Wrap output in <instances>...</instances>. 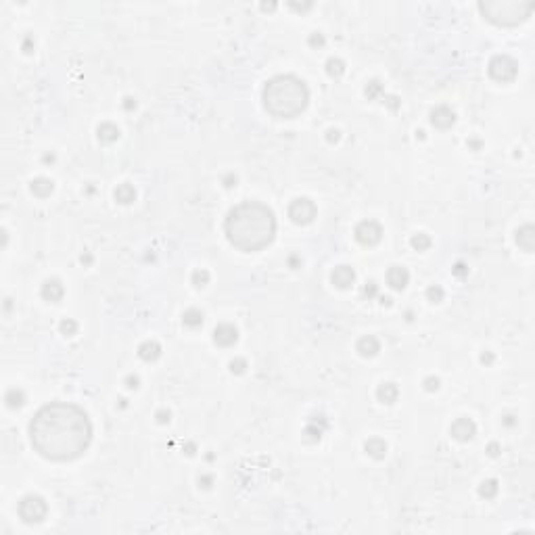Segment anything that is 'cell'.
I'll list each match as a JSON object with an SVG mask.
<instances>
[{
	"label": "cell",
	"mask_w": 535,
	"mask_h": 535,
	"mask_svg": "<svg viewBox=\"0 0 535 535\" xmlns=\"http://www.w3.org/2000/svg\"><path fill=\"white\" fill-rule=\"evenodd\" d=\"M170 418H172V414H170L167 410H159V412H157V420H159L161 425L170 423Z\"/></svg>",
	"instance_id": "8d00e7d4"
},
{
	"label": "cell",
	"mask_w": 535,
	"mask_h": 535,
	"mask_svg": "<svg viewBox=\"0 0 535 535\" xmlns=\"http://www.w3.org/2000/svg\"><path fill=\"white\" fill-rule=\"evenodd\" d=\"M17 512H19V517H21L23 523H42L46 519V512H48V506L44 502L42 495H25V498H21V502H19L17 506Z\"/></svg>",
	"instance_id": "5b68a950"
},
{
	"label": "cell",
	"mask_w": 535,
	"mask_h": 535,
	"mask_svg": "<svg viewBox=\"0 0 535 535\" xmlns=\"http://www.w3.org/2000/svg\"><path fill=\"white\" fill-rule=\"evenodd\" d=\"M207 283H209V272H207V270L201 268V270H194V272H192V285H194V287H205Z\"/></svg>",
	"instance_id": "f546056e"
},
{
	"label": "cell",
	"mask_w": 535,
	"mask_h": 535,
	"mask_svg": "<svg viewBox=\"0 0 535 535\" xmlns=\"http://www.w3.org/2000/svg\"><path fill=\"white\" fill-rule=\"evenodd\" d=\"M245 368H247V360H243V358H236V360L230 362V372L232 374H243Z\"/></svg>",
	"instance_id": "836d02e7"
},
{
	"label": "cell",
	"mask_w": 535,
	"mask_h": 535,
	"mask_svg": "<svg viewBox=\"0 0 535 535\" xmlns=\"http://www.w3.org/2000/svg\"><path fill=\"white\" fill-rule=\"evenodd\" d=\"M535 5L525 0H485L479 3L481 15L489 23L500 27H517L531 17Z\"/></svg>",
	"instance_id": "277c9868"
},
{
	"label": "cell",
	"mask_w": 535,
	"mask_h": 535,
	"mask_svg": "<svg viewBox=\"0 0 535 535\" xmlns=\"http://www.w3.org/2000/svg\"><path fill=\"white\" fill-rule=\"evenodd\" d=\"M493 360H495V358H493V353H491V351L481 353V362H483V364H493Z\"/></svg>",
	"instance_id": "60d3db41"
},
{
	"label": "cell",
	"mask_w": 535,
	"mask_h": 535,
	"mask_svg": "<svg viewBox=\"0 0 535 535\" xmlns=\"http://www.w3.org/2000/svg\"><path fill=\"white\" fill-rule=\"evenodd\" d=\"M326 73H328V77H341L343 73H345V63L341 61V59H328L326 61Z\"/></svg>",
	"instance_id": "4316f807"
},
{
	"label": "cell",
	"mask_w": 535,
	"mask_h": 535,
	"mask_svg": "<svg viewBox=\"0 0 535 535\" xmlns=\"http://www.w3.org/2000/svg\"><path fill=\"white\" fill-rule=\"evenodd\" d=\"M32 447L46 460L71 462L88 449L92 423L75 404L52 402L42 406L30 423Z\"/></svg>",
	"instance_id": "6da1fadb"
},
{
	"label": "cell",
	"mask_w": 535,
	"mask_h": 535,
	"mask_svg": "<svg viewBox=\"0 0 535 535\" xmlns=\"http://www.w3.org/2000/svg\"><path fill=\"white\" fill-rule=\"evenodd\" d=\"M138 383H140V381H138V376H134V374H130L128 379H126V385H128L130 389H138Z\"/></svg>",
	"instance_id": "f35d334b"
},
{
	"label": "cell",
	"mask_w": 535,
	"mask_h": 535,
	"mask_svg": "<svg viewBox=\"0 0 535 535\" xmlns=\"http://www.w3.org/2000/svg\"><path fill=\"white\" fill-rule=\"evenodd\" d=\"M364 452L370 456V458L381 460V458H385V454H387V443L383 439H379V437H372V439H368L364 443Z\"/></svg>",
	"instance_id": "44dd1931"
},
{
	"label": "cell",
	"mask_w": 535,
	"mask_h": 535,
	"mask_svg": "<svg viewBox=\"0 0 535 535\" xmlns=\"http://www.w3.org/2000/svg\"><path fill=\"white\" fill-rule=\"evenodd\" d=\"M427 299H429L431 303H441V301H443V289H441L439 285L429 287V289H427Z\"/></svg>",
	"instance_id": "f1b7e54d"
},
{
	"label": "cell",
	"mask_w": 535,
	"mask_h": 535,
	"mask_svg": "<svg viewBox=\"0 0 535 535\" xmlns=\"http://www.w3.org/2000/svg\"><path fill=\"white\" fill-rule=\"evenodd\" d=\"M355 349H358V353L362 355V358H374V355L381 351V343H379L376 336L366 334V336H362V339H358Z\"/></svg>",
	"instance_id": "2e32d148"
},
{
	"label": "cell",
	"mask_w": 535,
	"mask_h": 535,
	"mask_svg": "<svg viewBox=\"0 0 535 535\" xmlns=\"http://www.w3.org/2000/svg\"><path fill=\"white\" fill-rule=\"evenodd\" d=\"M80 262L86 264V266H90V264H92V255H90V253H84V255L80 257Z\"/></svg>",
	"instance_id": "681fc988"
},
{
	"label": "cell",
	"mask_w": 535,
	"mask_h": 535,
	"mask_svg": "<svg viewBox=\"0 0 535 535\" xmlns=\"http://www.w3.org/2000/svg\"><path fill=\"white\" fill-rule=\"evenodd\" d=\"M303 435H305V439L312 441V443H314V441H320V437H322V429H314V423H312V425H307V429H305Z\"/></svg>",
	"instance_id": "1f68e13d"
},
{
	"label": "cell",
	"mask_w": 535,
	"mask_h": 535,
	"mask_svg": "<svg viewBox=\"0 0 535 535\" xmlns=\"http://www.w3.org/2000/svg\"><path fill=\"white\" fill-rule=\"evenodd\" d=\"M32 48H34V40H32V36H27L25 42H23V50H25V52H32Z\"/></svg>",
	"instance_id": "bcb514c9"
},
{
	"label": "cell",
	"mask_w": 535,
	"mask_h": 535,
	"mask_svg": "<svg viewBox=\"0 0 535 535\" xmlns=\"http://www.w3.org/2000/svg\"><path fill=\"white\" fill-rule=\"evenodd\" d=\"M262 98L270 115L278 120H293L305 111L309 103V90L297 75H276L266 82Z\"/></svg>",
	"instance_id": "3957f363"
},
{
	"label": "cell",
	"mask_w": 535,
	"mask_h": 535,
	"mask_svg": "<svg viewBox=\"0 0 535 535\" xmlns=\"http://www.w3.org/2000/svg\"><path fill=\"white\" fill-rule=\"evenodd\" d=\"M355 241L364 247H374L376 243H381L383 239V226L374 220H362L353 230Z\"/></svg>",
	"instance_id": "ba28073f"
},
{
	"label": "cell",
	"mask_w": 535,
	"mask_h": 535,
	"mask_svg": "<svg viewBox=\"0 0 535 535\" xmlns=\"http://www.w3.org/2000/svg\"><path fill=\"white\" fill-rule=\"evenodd\" d=\"M203 312L201 309H196V307H190V309H186L184 314H182V322H184V326H188V328H199L201 324H203Z\"/></svg>",
	"instance_id": "603a6c76"
},
{
	"label": "cell",
	"mask_w": 535,
	"mask_h": 535,
	"mask_svg": "<svg viewBox=\"0 0 535 535\" xmlns=\"http://www.w3.org/2000/svg\"><path fill=\"white\" fill-rule=\"evenodd\" d=\"M289 7H291V9H297V11H309L314 5H312V3H307V5H295V3H289Z\"/></svg>",
	"instance_id": "7bdbcfd3"
},
{
	"label": "cell",
	"mask_w": 535,
	"mask_h": 535,
	"mask_svg": "<svg viewBox=\"0 0 535 535\" xmlns=\"http://www.w3.org/2000/svg\"><path fill=\"white\" fill-rule=\"evenodd\" d=\"M330 280L336 289H349L355 283V270L351 266H336L330 274Z\"/></svg>",
	"instance_id": "4fadbf2b"
},
{
	"label": "cell",
	"mask_w": 535,
	"mask_h": 535,
	"mask_svg": "<svg viewBox=\"0 0 535 535\" xmlns=\"http://www.w3.org/2000/svg\"><path fill=\"white\" fill-rule=\"evenodd\" d=\"M454 274H456V276H464V274H466V266H464V264H456V266H454Z\"/></svg>",
	"instance_id": "f6af8a7d"
},
{
	"label": "cell",
	"mask_w": 535,
	"mask_h": 535,
	"mask_svg": "<svg viewBox=\"0 0 535 535\" xmlns=\"http://www.w3.org/2000/svg\"><path fill=\"white\" fill-rule=\"evenodd\" d=\"M487 452H489V456H498V454H500V445H498V443H489Z\"/></svg>",
	"instance_id": "7dc6e473"
},
{
	"label": "cell",
	"mask_w": 535,
	"mask_h": 535,
	"mask_svg": "<svg viewBox=\"0 0 535 535\" xmlns=\"http://www.w3.org/2000/svg\"><path fill=\"white\" fill-rule=\"evenodd\" d=\"M326 140H328V143H336V140H339V130H328V132H326Z\"/></svg>",
	"instance_id": "ab89813d"
},
{
	"label": "cell",
	"mask_w": 535,
	"mask_h": 535,
	"mask_svg": "<svg viewBox=\"0 0 535 535\" xmlns=\"http://www.w3.org/2000/svg\"><path fill=\"white\" fill-rule=\"evenodd\" d=\"M213 341L220 347H230V345H234L236 341H239V330H236V326L230 324V322H222V324H217L215 330H213Z\"/></svg>",
	"instance_id": "30bf717a"
},
{
	"label": "cell",
	"mask_w": 535,
	"mask_h": 535,
	"mask_svg": "<svg viewBox=\"0 0 535 535\" xmlns=\"http://www.w3.org/2000/svg\"><path fill=\"white\" fill-rule=\"evenodd\" d=\"M124 109H126V111H132V109H136V101H134V98H130V96H128V98H124Z\"/></svg>",
	"instance_id": "b9f144b4"
},
{
	"label": "cell",
	"mask_w": 535,
	"mask_h": 535,
	"mask_svg": "<svg viewBox=\"0 0 535 535\" xmlns=\"http://www.w3.org/2000/svg\"><path fill=\"white\" fill-rule=\"evenodd\" d=\"M410 283V272L404 266H391L387 270V285L393 291H404Z\"/></svg>",
	"instance_id": "7c38bea8"
},
{
	"label": "cell",
	"mask_w": 535,
	"mask_h": 535,
	"mask_svg": "<svg viewBox=\"0 0 535 535\" xmlns=\"http://www.w3.org/2000/svg\"><path fill=\"white\" fill-rule=\"evenodd\" d=\"M307 44L314 46V48H322V46L326 44V40H324V36H322L320 32H316V34H312V36L307 38Z\"/></svg>",
	"instance_id": "d6a6232c"
},
{
	"label": "cell",
	"mask_w": 535,
	"mask_h": 535,
	"mask_svg": "<svg viewBox=\"0 0 535 535\" xmlns=\"http://www.w3.org/2000/svg\"><path fill=\"white\" fill-rule=\"evenodd\" d=\"M398 395H400V389L395 383H383V385H379V389H376V400L381 404H393L398 400Z\"/></svg>",
	"instance_id": "ac0fdd59"
},
{
	"label": "cell",
	"mask_w": 535,
	"mask_h": 535,
	"mask_svg": "<svg viewBox=\"0 0 535 535\" xmlns=\"http://www.w3.org/2000/svg\"><path fill=\"white\" fill-rule=\"evenodd\" d=\"M30 190L36 194V196H40V199H44V196H50L52 190H54V182L50 180V178H34L32 184H30Z\"/></svg>",
	"instance_id": "e0dca14e"
},
{
	"label": "cell",
	"mask_w": 535,
	"mask_h": 535,
	"mask_svg": "<svg viewBox=\"0 0 535 535\" xmlns=\"http://www.w3.org/2000/svg\"><path fill=\"white\" fill-rule=\"evenodd\" d=\"M316 213H318V209H316L314 201H309L307 196H299V199H295L289 205V217H291V222L297 224V226L312 224Z\"/></svg>",
	"instance_id": "52a82bcc"
},
{
	"label": "cell",
	"mask_w": 535,
	"mask_h": 535,
	"mask_svg": "<svg viewBox=\"0 0 535 535\" xmlns=\"http://www.w3.org/2000/svg\"><path fill=\"white\" fill-rule=\"evenodd\" d=\"M59 330H61V334H67V336H71V334H75V332H77V322H75V320H71V318H67V320H61V324H59Z\"/></svg>",
	"instance_id": "4dcf8cb0"
},
{
	"label": "cell",
	"mask_w": 535,
	"mask_h": 535,
	"mask_svg": "<svg viewBox=\"0 0 535 535\" xmlns=\"http://www.w3.org/2000/svg\"><path fill=\"white\" fill-rule=\"evenodd\" d=\"M289 262H291V266L295 268V266H297V262H299V260H297V257H291V260H289Z\"/></svg>",
	"instance_id": "f907efd6"
},
{
	"label": "cell",
	"mask_w": 535,
	"mask_h": 535,
	"mask_svg": "<svg viewBox=\"0 0 535 535\" xmlns=\"http://www.w3.org/2000/svg\"><path fill=\"white\" fill-rule=\"evenodd\" d=\"M379 293V287H376L374 283H366V287H364V295L368 297V299H372V297Z\"/></svg>",
	"instance_id": "d590c367"
},
{
	"label": "cell",
	"mask_w": 535,
	"mask_h": 535,
	"mask_svg": "<svg viewBox=\"0 0 535 535\" xmlns=\"http://www.w3.org/2000/svg\"><path fill=\"white\" fill-rule=\"evenodd\" d=\"M63 293H65V289H63L61 280H57V278L46 280V283L42 285V289H40L42 299H44V301H50V303L61 301V299H63Z\"/></svg>",
	"instance_id": "5bb4252c"
},
{
	"label": "cell",
	"mask_w": 535,
	"mask_h": 535,
	"mask_svg": "<svg viewBox=\"0 0 535 535\" xmlns=\"http://www.w3.org/2000/svg\"><path fill=\"white\" fill-rule=\"evenodd\" d=\"M224 186H226V188L236 186V176H226V178H224Z\"/></svg>",
	"instance_id": "ee69618b"
},
{
	"label": "cell",
	"mask_w": 535,
	"mask_h": 535,
	"mask_svg": "<svg viewBox=\"0 0 535 535\" xmlns=\"http://www.w3.org/2000/svg\"><path fill=\"white\" fill-rule=\"evenodd\" d=\"M502 423H504L506 427H514V423H517V420H514V416H512V414H508V416H504V420H502Z\"/></svg>",
	"instance_id": "c3c4849f"
},
{
	"label": "cell",
	"mask_w": 535,
	"mask_h": 535,
	"mask_svg": "<svg viewBox=\"0 0 535 535\" xmlns=\"http://www.w3.org/2000/svg\"><path fill=\"white\" fill-rule=\"evenodd\" d=\"M211 483H213V477H211V474H201V477H199V485H203L205 489H209Z\"/></svg>",
	"instance_id": "74e56055"
},
{
	"label": "cell",
	"mask_w": 535,
	"mask_h": 535,
	"mask_svg": "<svg viewBox=\"0 0 535 535\" xmlns=\"http://www.w3.org/2000/svg\"><path fill=\"white\" fill-rule=\"evenodd\" d=\"M224 232L232 247L245 253L266 249L276 236L274 211L260 201H245L234 205L226 220Z\"/></svg>",
	"instance_id": "7a4b0ae2"
},
{
	"label": "cell",
	"mask_w": 535,
	"mask_h": 535,
	"mask_svg": "<svg viewBox=\"0 0 535 535\" xmlns=\"http://www.w3.org/2000/svg\"><path fill=\"white\" fill-rule=\"evenodd\" d=\"M410 245H412V249H416V251H427V249L433 245V241H431L429 234L418 232V234H414L412 239H410Z\"/></svg>",
	"instance_id": "484cf974"
},
{
	"label": "cell",
	"mask_w": 535,
	"mask_h": 535,
	"mask_svg": "<svg viewBox=\"0 0 535 535\" xmlns=\"http://www.w3.org/2000/svg\"><path fill=\"white\" fill-rule=\"evenodd\" d=\"M449 433L456 441H470L474 435H477V425H474V420L468 418V416H460V418H456L452 423Z\"/></svg>",
	"instance_id": "9c48e42d"
},
{
	"label": "cell",
	"mask_w": 535,
	"mask_h": 535,
	"mask_svg": "<svg viewBox=\"0 0 535 535\" xmlns=\"http://www.w3.org/2000/svg\"><path fill=\"white\" fill-rule=\"evenodd\" d=\"M113 194H115V201L122 203V205H130V203L136 199V190H134V186L128 184V182H124V184L117 186Z\"/></svg>",
	"instance_id": "7402d4cb"
},
{
	"label": "cell",
	"mask_w": 535,
	"mask_h": 535,
	"mask_svg": "<svg viewBox=\"0 0 535 535\" xmlns=\"http://www.w3.org/2000/svg\"><path fill=\"white\" fill-rule=\"evenodd\" d=\"M138 355H140V360H145V362H155L161 355V345L157 341H145V343H140V347H138Z\"/></svg>",
	"instance_id": "ffe728a7"
},
{
	"label": "cell",
	"mask_w": 535,
	"mask_h": 535,
	"mask_svg": "<svg viewBox=\"0 0 535 535\" xmlns=\"http://www.w3.org/2000/svg\"><path fill=\"white\" fill-rule=\"evenodd\" d=\"M456 122V113L447 107V105H439V107H435L431 111V124L435 128H439V130H447L452 128Z\"/></svg>",
	"instance_id": "8fae6325"
},
{
	"label": "cell",
	"mask_w": 535,
	"mask_h": 535,
	"mask_svg": "<svg viewBox=\"0 0 535 535\" xmlns=\"http://www.w3.org/2000/svg\"><path fill=\"white\" fill-rule=\"evenodd\" d=\"M383 92H385V88H383V84H381L379 80H372V82H368V84H366V88H364V94L370 98V101H376V98H379Z\"/></svg>",
	"instance_id": "83f0119b"
},
{
	"label": "cell",
	"mask_w": 535,
	"mask_h": 535,
	"mask_svg": "<svg viewBox=\"0 0 535 535\" xmlns=\"http://www.w3.org/2000/svg\"><path fill=\"white\" fill-rule=\"evenodd\" d=\"M498 481L495 479H485L481 485H479V495L481 498H485V500H491V498H495V495H498Z\"/></svg>",
	"instance_id": "d4e9b609"
},
{
	"label": "cell",
	"mask_w": 535,
	"mask_h": 535,
	"mask_svg": "<svg viewBox=\"0 0 535 535\" xmlns=\"http://www.w3.org/2000/svg\"><path fill=\"white\" fill-rule=\"evenodd\" d=\"M96 136H98V140H101V143L111 145V143H115L117 138H120V128H117L115 124H111V122H105V124H101L96 128Z\"/></svg>",
	"instance_id": "d6986e66"
},
{
	"label": "cell",
	"mask_w": 535,
	"mask_h": 535,
	"mask_svg": "<svg viewBox=\"0 0 535 535\" xmlns=\"http://www.w3.org/2000/svg\"><path fill=\"white\" fill-rule=\"evenodd\" d=\"M425 389L427 391H437L439 389V379H437V376H427V379H425Z\"/></svg>",
	"instance_id": "e575fe53"
},
{
	"label": "cell",
	"mask_w": 535,
	"mask_h": 535,
	"mask_svg": "<svg viewBox=\"0 0 535 535\" xmlns=\"http://www.w3.org/2000/svg\"><path fill=\"white\" fill-rule=\"evenodd\" d=\"M487 71H489L491 80L508 84V82H514V77L519 75V63L508 54H495L487 65Z\"/></svg>",
	"instance_id": "8992f818"
},
{
	"label": "cell",
	"mask_w": 535,
	"mask_h": 535,
	"mask_svg": "<svg viewBox=\"0 0 535 535\" xmlns=\"http://www.w3.org/2000/svg\"><path fill=\"white\" fill-rule=\"evenodd\" d=\"M5 402H7V406L9 408H21L23 404H25V393L21 391V389H9L7 391V395H5Z\"/></svg>",
	"instance_id": "cb8c5ba5"
},
{
	"label": "cell",
	"mask_w": 535,
	"mask_h": 535,
	"mask_svg": "<svg viewBox=\"0 0 535 535\" xmlns=\"http://www.w3.org/2000/svg\"><path fill=\"white\" fill-rule=\"evenodd\" d=\"M517 245L525 251V253H533L535 251V228L533 224H525L517 230Z\"/></svg>",
	"instance_id": "9a60e30c"
}]
</instances>
